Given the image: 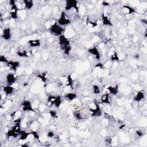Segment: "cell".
Listing matches in <instances>:
<instances>
[{"mask_svg":"<svg viewBox=\"0 0 147 147\" xmlns=\"http://www.w3.org/2000/svg\"><path fill=\"white\" fill-rule=\"evenodd\" d=\"M135 134L137 137H141L142 136H143L144 133L141 130H137L135 133Z\"/></svg>","mask_w":147,"mask_h":147,"instance_id":"cell-26","label":"cell"},{"mask_svg":"<svg viewBox=\"0 0 147 147\" xmlns=\"http://www.w3.org/2000/svg\"><path fill=\"white\" fill-rule=\"evenodd\" d=\"M16 80H17V77L14 73H9L7 75L6 78H5L7 84L12 86L16 82Z\"/></svg>","mask_w":147,"mask_h":147,"instance_id":"cell-9","label":"cell"},{"mask_svg":"<svg viewBox=\"0 0 147 147\" xmlns=\"http://www.w3.org/2000/svg\"><path fill=\"white\" fill-rule=\"evenodd\" d=\"M37 78L42 82H43L44 83H45L47 80V76L45 75V74H38L37 75Z\"/></svg>","mask_w":147,"mask_h":147,"instance_id":"cell-22","label":"cell"},{"mask_svg":"<svg viewBox=\"0 0 147 147\" xmlns=\"http://www.w3.org/2000/svg\"><path fill=\"white\" fill-rule=\"evenodd\" d=\"M122 11L126 15H130L136 13V9L129 5H124L122 7Z\"/></svg>","mask_w":147,"mask_h":147,"instance_id":"cell-12","label":"cell"},{"mask_svg":"<svg viewBox=\"0 0 147 147\" xmlns=\"http://www.w3.org/2000/svg\"><path fill=\"white\" fill-rule=\"evenodd\" d=\"M51 26L49 29L50 33L54 36L59 37L60 36L63 35V32H65V29L61 25H59L57 21H54V22L51 21Z\"/></svg>","mask_w":147,"mask_h":147,"instance_id":"cell-1","label":"cell"},{"mask_svg":"<svg viewBox=\"0 0 147 147\" xmlns=\"http://www.w3.org/2000/svg\"><path fill=\"white\" fill-rule=\"evenodd\" d=\"M101 105H110L111 104L110 100V94L108 92L101 95L100 98V103Z\"/></svg>","mask_w":147,"mask_h":147,"instance_id":"cell-11","label":"cell"},{"mask_svg":"<svg viewBox=\"0 0 147 147\" xmlns=\"http://www.w3.org/2000/svg\"><path fill=\"white\" fill-rule=\"evenodd\" d=\"M102 5L104 7H109V6L110 5V3H109V2H108V1H103V2L102 3Z\"/></svg>","mask_w":147,"mask_h":147,"instance_id":"cell-27","label":"cell"},{"mask_svg":"<svg viewBox=\"0 0 147 147\" xmlns=\"http://www.w3.org/2000/svg\"><path fill=\"white\" fill-rule=\"evenodd\" d=\"M58 43L62 50L70 45H71V42L69 38L65 35H62L58 37Z\"/></svg>","mask_w":147,"mask_h":147,"instance_id":"cell-5","label":"cell"},{"mask_svg":"<svg viewBox=\"0 0 147 147\" xmlns=\"http://www.w3.org/2000/svg\"><path fill=\"white\" fill-rule=\"evenodd\" d=\"M22 111L23 112H35V108H33V104L29 100H24L21 104Z\"/></svg>","mask_w":147,"mask_h":147,"instance_id":"cell-7","label":"cell"},{"mask_svg":"<svg viewBox=\"0 0 147 147\" xmlns=\"http://www.w3.org/2000/svg\"><path fill=\"white\" fill-rule=\"evenodd\" d=\"M47 137H48V138H53V137H55V133H54V132L53 131V130H50V131H48V132H47Z\"/></svg>","mask_w":147,"mask_h":147,"instance_id":"cell-25","label":"cell"},{"mask_svg":"<svg viewBox=\"0 0 147 147\" xmlns=\"http://www.w3.org/2000/svg\"><path fill=\"white\" fill-rule=\"evenodd\" d=\"M48 114L50 115L53 118H55L57 117V111H55L54 110H51L49 111Z\"/></svg>","mask_w":147,"mask_h":147,"instance_id":"cell-24","label":"cell"},{"mask_svg":"<svg viewBox=\"0 0 147 147\" xmlns=\"http://www.w3.org/2000/svg\"><path fill=\"white\" fill-rule=\"evenodd\" d=\"M92 88V92L94 94L98 95L101 93V88L98 84H94Z\"/></svg>","mask_w":147,"mask_h":147,"instance_id":"cell-21","label":"cell"},{"mask_svg":"<svg viewBox=\"0 0 147 147\" xmlns=\"http://www.w3.org/2000/svg\"><path fill=\"white\" fill-rule=\"evenodd\" d=\"M23 1L24 8L27 10H31L35 5L34 2L31 0H23Z\"/></svg>","mask_w":147,"mask_h":147,"instance_id":"cell-19","label":"cell"},{"mask_svg":"<svg viewBox=\"0 0 147 147\" xmlns=\"http://www.w3.org/2000/svg\"><path fill=\"white\" fill-rule=\"evenodd\" d=\"M9 61V60H8L5 55H1L0 57V62L1 63H5L7 65Z\"/></svg>","mask_w":147,"mask_h":147,"instance_id":"cell-23","label":"cell"},{"mask_svg":"<svg viewBox=\"0 0 147 147\" xmlns=\"http://www.w3.org/2000/svg\"><path fill=\"white\" fill-rule=\"evenodd\" d=\"M101 21L102 25L108 27H113V24L110 20V18L105 13H102L101 15Z\"/></svg>","mask_w":147,"mask_h":147,"instance_id":"cell-10","label":"cell"},{"mask_svg":"<svg viewBox=\"0 0 147 147\" xmlns=\"http://www.w3.org/2000/svg\"><path fill=\"white\" fill-rule=\"evenodd\" d=\"M57 23L62 27L66 26L71 23V20L68 16L67 14H66V11L61 12L60 17L57 21Z\"/></svg>","mask_w":147,"mask_h":147,"instance_id":"cell-3","label":"cell"},{"mask_svg":"<svg viewBox=\"0 0 147 147\" xmlns=\"http://www.w3.org/2000/svg\"><path fill=\"white\" fill-rule=\"evenodd\" d=\"M15 90V88L13 87V86L11 85H8L6 84L3 87V91L4 93H5L7 96L12 95Z\"/></svg>","mask_w":147,"mask_h":147,"instance_id":"cell-14","label":"cell"},{"mask_svg":"<svg viewBox=\"0 0 147 147\" xmlns=\"http://www.w3.org/2000/svg\"><path fill=\"white\" fill-rule=\"evenodd\" d=\"M66 11H70L71 10H75L77 13H79V3L76 0H67L66 1L65 7Z\"/></svg>","mask_w":147,"mask_h":147,"instance_id":"cell-2","label":"cell"},{"mask_svg":"<svg viewBox=\"0 0 147 147\" xmlns=\"http://www.w3.org/2000/svg\"><path fill=\"white\" fill-rule=\"evenodd\" d=\"M28 44L29 45V47L32 48H36L39 47L41 45V43L40 39H30L28 41Z\"/></svg>","mask_w":147,"mask_h":147,"instance_id":"cell-15","label":"cell"},{"mask_svg":"<svg viewBox=\"0 0 147 147\" xmlns=\"http://www.w3.org/2000/svg\"><path fill=\"white\" fill-rule=\"evenodd\" d=\"M65 99L69 102H73L76 99L77 95L76 93L73 92H66L65 95Z\"/></svg>","mask_w":147,"mask_h":147,"instance_id":"cell-17","label":"cell"},{"mask_svg":"<svg viewBox=\"0 0 147 147\" xmlns=\"http://www.w3.org/2000/svg\"><path fill=\"white\" fill-rule=\"evenodd\" d=\"M16 54L18 57H21V58H28L31 54V53H28L27 51L25 50H23V51H18L16 53Z\"/></svg>","mask_w":147,"mask_h":147,"instance_id":"cell-20","label":"cell"},{"mask_svg":"<svg viewBox=\"0 0 147 147\" xmlns=\"http://www.w3.org/2000/svg\"><path fill=\"white\" fill-rule=\"evenodd\" d=\"M108 93L113 95H117L119 92V86L117 84L114 86H109L106 88Z\"/></svg>","mask_w":147,"mask_h":147,"instance_id":"cell-13","label":"cell"},{"mask_svg":"<svg viewBox=\"0 0 147 147\" xmlns=\"http://www.w3.org/2000/svg\"><path fill=\"white\" fill-rule=\"evenodd\" d=\"M20 63L18 61H9L8 63L6 65V67L9 70L12 71L13 73H17Z\"/></svg>","mask_w":147,"mask_h":147,"instance_id":"cell-8","label":"cell"},{"mask_svg":"<svg viewBox=\"0 0 147 147\" xmlns=\"http://www.w3.org/2000/svg\"><path fill=\"white\" fill-rule=\"evenodd\" d=\"M1 38L5 40V41H9L12 38V31L11 29L9 27H6L4 28L3 29V28H1Z\"/></svg>","mask_w":147,"mask_h":147,"instance_id":"cell-6","label":"cell"},{"mask_svg":"<svg viewBox=\"0 0 147 147\" xmlns=\"http://www.w3.org/2000/svg\"><path fill=\"white\" fill-rule=\"evenodd\" d=\"M62 104V98L61 95H57L55 96V98L53 102V106H54L56 108H60Z\"/></svg>","mask_w":147,"mask_h":147,"instance_id":"cell-18","label":"cell"},{"mask_svg":"<svg viewBox=\"0 0 147 147\" xmlns=\"http://www.w3.org/2000/svg\"><path fill=\"white\" fill-rule=\"evenodd\" d=\"M88 54L95 59L99 61L101 59V53L100 51V50H98L96 46H94L88 49Z\"/></svg>","mask_w":147,"mask_h":147,"instance_id":"cell-4","label":"cell"},{"mask_svg":"<svg viewBox=\"0 0 147 147\" xmlns=\"http://www.w3.org/2000/svg\"><path fill=\"white\" fill-rule=\"evenodd\" d=\"M145 98V94L142 91H138L133 97V101L136 102H140Z\"/></svg>","mask_w":147,"mask_h":147,"instance_id":"cell-16","label":"cell"}]
</instances>
